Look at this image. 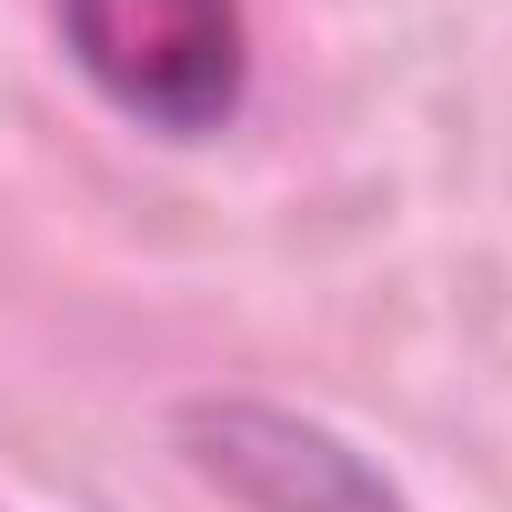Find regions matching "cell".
<instances>
[{
	"mask_svg": "<svg viewBox=\"0 0 512 512\" xmlns=\"http://www.w3.org/2000/svg\"><path fill=\"white\" fill-rule=\"evenodd\" d=\"M51 41L81 91L151 141H221L251 111L241 0H51Z\"/></svg>",
	"mask_w": 512,
	"mask_h": 512,
	"instance_id": "cell-1",
	"label": "cell"
},
{
	"mask_svg": "<svg viewBox=\"0 0 512 512\" xmlns=\"http://www.w3.org/2000/svg\"><path fill=\"white\" fill-rule=\"evenodd\" d=\"M171 452L231 512H422L352 432L262 392H191L171 402Z\"/></svg>",
	"mask_w": 512,
	"mask_h": 512,
	"instance_id": "cell-2",
	"label": "cell"
}]
</instances>
